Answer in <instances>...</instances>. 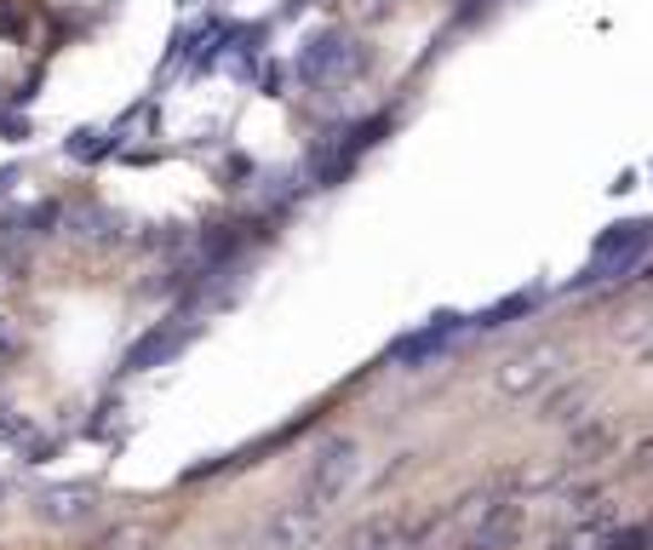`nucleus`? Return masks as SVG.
<instances>
[{"label":"nucleus","mask_w":653,"mask_h":550,"mask_svg":"<svg viewBox=\"0 0 653 550\" xmlns=\"http://www.w3.org/2000/svg\"><path fill=\"white\" fill-rule=\"evenodd\" d=\"M356 476H361V454H356V441L333 436V441L316 447V459H309L298 499H304V505H316V510H333L344 493L356 488Z\"/></svg>","instance_id":"f257e3e1"},{"label":"nucleus","mask_w":653,"mask_h":550,"mask_svg":"<svg viewBox=\"0 0 653 550\" xmlns=\"http://www.w3.org/2000/svg\"><path fill=\"white\" fill-rule=\"evenodd\" d=\"M322 522H327V510H316V505H304V499H293V505H282L264 522V533H258V550H304L309 539L322 533Z\"/></svg>","instance_id":"f03ea898"},{"label":"nucleus","mask_w":653,"mask_h":550,"mask_svg":"<svg viewBox=\"0 0 653 550\" xmlns=\"http://www.w3.org/2000/svg\"><path fill=\"white\" fill-rule=\"evenodd\" d=\"M184 327H161V333H150V338H137L132 350H126V367L137 373V367H155V361H166V356H178L184 350Z\"/></svg>","instance_id":"7ed1b4c3"},{"label":"nucleus","mask_w":653,"mask_h":550,"mask_svg":"<svg viewBox=\"0 0 653 550\" xmlns=\"http://www.w3.org/2000/svg\"><path fill=\"white\" fill-rule=\"evenodd\" d=\"M510 533H516V510L504 505V510H493V516H488V522H481V528H476L470 550H499V544H504Z\"/></svg>","instance_id":"20e7f679"},{"label":"nucleus","mask_w":653,"mask_h":550,"mask_svg":"<svg viewBox=\"0 0 653 550\" xmlns=\"http://www.w3.org/2000/svg\"><path fill=\"white\" fill-rule=\"evenodd\" d=\"M81 499H86L81 488H58V493L41 499V516H52V522H69V516H81V510H86Z\"/></svg>","instance_id":"39448f33"},{"label":"nucleus","mask_w":653,"mask_h":550,"mask_svg":"<svg viewBox=\"0 0 653 550\" xmlns=\"http://www.w3.org/2000/svg\"><path fill=\"white\" fill-rule=\"evenodd\" d=\"M0 356H18V327L0 316Z\"/></svg>","instance_id":"423d86ee"}]
</instances>
